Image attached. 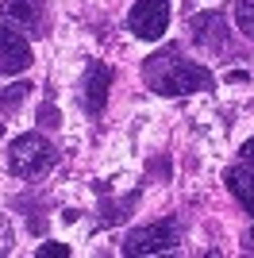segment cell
<instances>
[{
  "label": "cell",
  "instance_id": "cell-12",
  "mask_svg": "<svg viewBox=\"0 0 254 258\" xmlns=\"http://www.w3.org/2000/svg\"><path fill=\"white\" fill-rule=\"evenodd\" d=\"M39 258H70V247H66V243H42Z\"/></svg>",
  "mask_w": 254,
  "mask_h": 258
},
{
  "label": "cell",
  "instance_id": "cell-5",
  "mask_svg": "<svg viewBox=\"0 0 254 258\" xmlns=\"http://www.w3.org/2000/svg\"><path fill=\"white\" fill-rule=\"evenodd\" d=\"M31 66V43L20 35V27L0 20V74H23Z\"/></svg>",
  "mask_w": 254,
  "mask_h": 258
},
{
  "label": "cell",
  "instance_id": "cell-14",
  "mask_svg": "<svg viewBox=\"0 0 254 258\" xmlns=\"http://www.w3.org/2000/svg\"><path fill=\"white\" fill-rule=\"evenodd\" d=\"M243 250H246V254H254V227H246V231H243Z\"/></svg>",
  "mask_w": 254,
  "mask_h": 258
},
{
  "label": "cell",
  "instance_id": "cell-2",
  "mask_svg": "<svg viewBox=\"0 0 254 258\" xmlns=\"http://www.w3.org/2000/svg\"><path fill=\"white\" fill-rule=\"evenodd\" d=\"M54 162H58V151L39 131H27L20 139H12V147H8V170L16 177H35V173L50 170Z\"/></svg>",
  "mask_w": 254,
  "mask_h": 258
},
{
  "label": "cell",
  "instance_id": "cell-8",
  "mask_svg": "<svg viewBox=\"0 0 254 258\" xmlns=\"http://www.w3.org/2000/svg\"><path fill=\"white\" fill-rule=\"evenodd\" d=\"M189 27H193V43L208 46V50H220V46L227 43V27H223L220 12H204V16H197Z\"/></svg>",
  "mask_w": 254,
  "mask_h": 258
},
{
  "label": "cell",
  "instance_id": "cell-6",
  "mask_svg": "<svg viewBox=\"0 0 254 258\" xmlns=\"http://www.w3.org/2000/svg\"><path fill=\"white\" fill-rule=\"evenodd\" d=\"M108 85H112V70H108L104 62H89V70H85L81 77V104L89 116H100L108 104Z\"/></svg>",
  "mask_w": 254,
  "mask_h": 258
},
{
  "label": "cell",
  "instance_id": "cell-3",
  "mask_svg": "<svg viewBox=\"0 0 254 258\" xmlns=\"http://www.w3.org/2000/svg\"><path fill=\"white\" fill-rule=\"evenodd\" d=\"M177 243H181V220L169 216V220H158V224L127 231L123 254H166V250H173Z\"/></svg>",
  "mask_w": 254,
  "mask_h": 258
},
{
  "label": "cell",
  "instance_id": "cell-15",
  "mask_svg": "<svg viewBox=\"0 0 254 258\" xmlns=\"http://www.w3.org/2000/svg\"><path fill=\"white\" fill-rule=\"evenodd\" d=\"M243 162H254V135L243 143Z\"/></svg>",
  "mask_w": 254,
  "mask_h": 258
},
{
  "label": "cell",
  "instance_id": "cell-4",
  "mask_svg": "<svg viewBox=\"0 0 254 258\" xmlns=\"http://www.w3.org/2000/svg\"><path fill=\"white\" fill-rule=\"evenodd\" d=\"M127 27L135 39L158 43L169 27V0H135V8L127 12Z\"/></svg>",
  "mask_w": 254,
  "mask_h": 258
},
{
  "label": "cell",
  "instance_id": "cell-9",
  "mask_svg": "<svg viewBox=\"0 0 254 258\" xmlns=\"http://www.w3.org/2000/svg\"><path fill=\"white\" fill-rule=\"evenodd\" d=\"M227 189H231V197L254 216V162H239V166L227 170Z\"/></svg>",
  "mask_w": 254,
  "mask_h": 258
},
{
  "label": "cell",
  "instance_id": "cell-7",
  "mask_svg": "<svg viewBox=\"0 0 254 258\" xmlns=\"http://www.w3.org/2000/svg\"><path fill=\"white\" fill-rule=\"evenodd\" d=\"M0 20L23 31H35L42 23V4L39 0H0Z\"/></svg>",
  "mask_w": 254,
  "mask_h": 258
},
{
  "label": "cell",
  "instance_id": "cell-1",
  "mask_svg": "<svg viewBox=\"0 0 254 258\" xmlns=\"http://www.w3.org/2000/svg\"><path fill=\"white\" fill-rule=\"evenodd\" d=\"M143 81L158 97H185V93H204V89L216 85V77L204 66L181 58L177 46H169L162 54H150L147 66H143Z\"/></svg>",
  "mask_w": 254,
  "mask_h": 258
},
{
  "label": "cell",
  "instance_id": "cell-11",
  "mask_svg": "<svg viewBox=\"0 0 254 258\" xmlns=\"http://www.w3.org/2000/svg\"><path fill=\"white\" fill-rule=\"evenodd\" d=\"M27 89H31V85H27V81H20V85H12L8 93H0V104H4V108H12V104H20V100L27 97Z\"/></svg>",
  "mask_w": 254,
  "mask_h": 258
},
{
  "label": "cell",
  "instance_id": "cell-13",
  "mask_svg": "<svg viewBox=\"0 0 254 258\" xmlns=\"http://www.w3.org/2000/svg\"><path fill=\"white\" fill-rule=\"evenodd\" d=\"M12 250V227H8V220L0 216V254H8Z\"/></svg>",
  "mask_w": 254,
  "mask_h": 258
},
{
  "label": "cell",
  "instance_id": "cell-10",
  "mask_svg": "<svg viewBox=\"0 0 254 258\" xmlns=\"http://www.w3.org/2000/svg\"><path fill=\"white\" fill-rule=\"evenodd\" d=\"M235 20H239V31L254 43V0H239L235 4Z\"/></svg>",
  "mask_w": 254,
  "mask_h": 258
}]
</instances>
